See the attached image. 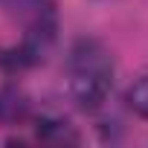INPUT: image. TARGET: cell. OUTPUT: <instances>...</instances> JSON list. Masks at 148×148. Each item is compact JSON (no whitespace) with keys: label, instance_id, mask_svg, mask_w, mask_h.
Instances as JSON below:
<instances>
[{"label":"cell","instance_id":"7a4b0ae2","mask_svg":"<svg viewBox=\"0 0 148 148\" xmlns=\"http://www.w3.org/2000/svg\"><path fill=\"white\" fill-rule=\"evenodd\" d=\"M3 9H9L15 18H21L23 23H29V32H41L47 35L49 29V0H0Z\"/></svg>","mask_w":148,"mask_h":148},{"label":"cell","instance_id":"3957f363","mask_svg":"<svg viewBox=\"0 0 148 148\" xmlns=\"http://www.w3.org/2000/svg\"><path fill=\"white\" fill-rule=\"evenodd\" d=\"M128 105H131L142 119H148V76L139 79V82L131 87V93H128Z\"/></svg>","mask_w":148,"mask_h":148},{"label":"cell","instance_id":"6da1fadb","mask_svg":"<svg viewBox=\"0 0 148 148\" xmlns=\"http://www.w3.org/2000/svg\"><path fill=\"white\" fill-rule=\"evenodd\" d=\"M67 87L82 108H99L113 87V61L99 41H79L67 58Z\"/></svg>","mask_w":148,"mask_h":148}]
</instances>
